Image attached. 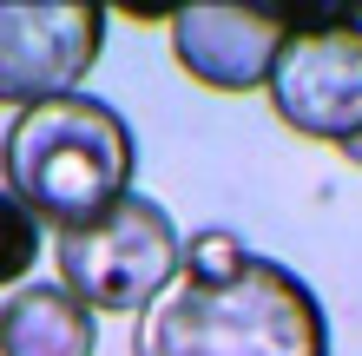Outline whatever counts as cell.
Instances as JSON below:
<instances>
[{
	"label": "cell",
	"mask_w": 362,
	"mask_h": 356,
	"mask_svg": "<svg viewBox=\"0 0 362 356\" xmlns=\"http://www.w3.org/2000/svg\"><path fill=\"white\" fill-rule=\"evenodd\" d=\"M336 152H343L349 165H362V132H356V139H343V145H336Z\"/></svg>",
	"instance_id": "obj_10"
},
{
	"label": "cell",
	"mask_w": 362,
	"mask_h": 356,
	"mask_svg": "<svg viewBox=\"0 0 362 356\" xmlns=\"http://www.w3.org/2000/svg\"><path fill=\"white\" fill-rule=\"evenodd\" d=\"M132 356H329V323L290 264L244 251L230 277L178 270L132 317Z\"/></svg>",
	"instance_id": "obj_1"
},
{
	"label": "cell",
	"mask_w": 362,
	"mask_h": 356,
	"mask_svg": "<svg viewBox=\"0 0 362 356\" xmlns=\"http://www.w3.org/2000/svg\"><path fill=\"white\" fill-rule=\"evenodd\" d=\"M40 244H47L40 218H33L27 205L13 198V192H0V290H20V284L33 277Z\"/></svg>",
	"instance_id": "obj_8"
},
{
	"label": "cell",
	"mask_w": 362,
	"mask_h": 356,
	"mask_svg": "<svg viewBox=\"0 0 362 356\" xmlns=\"http://www.w3.org/2000/svg\"><path fill=\"white\" fill-rule=\"evenodd\" d=\"M105 13L86 0H0V106L27 113L40 99L79 93V79L99 67Z\"/></svg>",
	"instance_id": "obj_5"
},
{
	"label": "cell",
	"mask_w": 362,
	"mask_h": 356,
	"mask_svg": "<svg viewBox=\"0 0 362 356\" xmlns=\"http://www.w3.org/2000/svg\"><path fill=\"white\" fill-rule=\"evenodd\" d=\"M99 317L59 284H20L0 304V356H93Z\"/></svg>",
	"instance_id": "obj_7"
},
{
	"label": "cell",
	"mask_w": 362,
	"mask_h": 356,
	"mask_svg": "<svg viewBox=\"0 0 362 356\" xmlns=\"http://www.w3.org/2000/svg\"><path fill=\"white\" fill-rule=\"evenodd\" d=\"M244 264V238L224 231V224H211V231H191V244L178 251V270L191 277H230V270Z\"/></svg>",
	"instance_id": "obj_9"
},
{
	"label": "cell",
	"mask_w": 362,
	"mask_h": 356,
	"mask_svg": "<svg viewBox=\"0 0 362 356\" xmlns=\"http://www.w3.org/2000/svg\"><path fill=\"white\" fill-rule=\"evenodd\" d=\"M270 113L310 145H343L362 132V20L323 13L290 20L284 47L270 59Z\"/></svg>",
	"instance_id": "obj_4"
},
{
	"label": "cell",
	"mask_w": 362,
	"mask_h": 356,
	"mask_svg": "<svg viewBox=\"0 0 362 356\" xmlns=\"http://www.w3.org/2000/svg\"><path fill=\"white\" fill-rule=\"evenodd\" d=\"M139 139L119 106L93 93H59L13 113L0 139V192L40 218V231H79L132 192Z\"/></svg>",
	"instance_id": "obj_2"
},
{
	"label": "cell",
	"mask_w": 362,
	"mask_h": 356,
	"mask_svg": "<svg viewBox=\"0 0 362 356\" xmlns=\"http://www.w3.org/2000/svg\"><path fill=\"white\" fill-rule=\"evenodd\" d=\"M178 224L158 198L125 192L105 218L79 224V231H53V264L59 290L86 304L93 317H139L165 284L178 277Z\"/></svg>",
	"instance_id": "obj_3"
},
{
	"label": "cell",
	"mask_w": 362,
	"mask_h": 356,
	"mask_svg": "<svg viewBox=\"0 0 362 356\" xmlns=\"http://www.w3.org/2000/svg\"><path fill=\"white\" fill-rule=\"evenodd\" d=\"M172 33V59L185 79L211 93H257L270 79V59L284 47L290 20L257 13V7H185L165 20Z\"/></svg>",
	"instance_id": "obj_6"
}]
</instances>
